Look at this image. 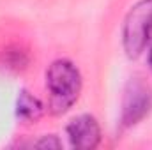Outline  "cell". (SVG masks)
Segmentation results:
<instances>
[{"label":"cell","mask_w":152,"mask_h":150,"mask_svg":"<svg viewBox=\"0 0 152 150\" xmlns=\"http://www.w3.org/2000/svg\"><path fill=\"white\" fill-rule=\"evenodd\" d=\"M152 110V88L149 83L136 78L131 79L124 92L120 124L124 127H131L138 124Z\"/></svg>","instance_id":"3"},{"label":"cell","mask_w":152,"mask_h":150,"mask_svg":"<svg viewBox=\"0 0 152 150\" xmlns=\"http://www.w3.org/2000/svg\"><path fill=\"white\" fill-rule=\"evenodd\" d=\"M152 41V0L134 4L122 25V46L129 58H138Z\"/></svg>","instance_id":"2"},{"label":"cell","mask_w":152,"mask_h":150,"mask_svg":"<svg viewBox=\"0 0 152 150\" xmlns=\"http://www.w3.org/2000/svg\"><path fill=\"white\" fill-rule=\"evenodd\" d=\"M149 66H151V69H152V48H151V51H149Z\"/></svg>","instance_id":"7"},{"label":"cell","mask_w":152,"mask_h":150,"mask_svg":"<svg viewBox=\"0 0 152 150\" xmlns=\"http://www.w3.org/2000/svg\"><path fill=\"white\" fill-rule=\"evenodd\" d=\"M44 113V106L30 92L21 90L16 101V117L25 122H34Z\"/></svg>","instance_id":"5"},{"label":"cell","mask_w":152,"mask_h":150,"mask_svg":"<svg viewBox=\"0 0 152 150\" xmlns=\"http://www.w3.org/2000/svg\"><path fill=\"white\" fill-rule=\"evenodd\" d=\"M32 147H37V149H60L62 147V141L57 136L50 134V136H42L39 141H34Z\"/></svg>","instance_id":"6"},{"label":"cell","mask_w":152,"mask_h":150,"mask_svg":"<svg viewBox=\"0 0 152 150\" xmlns=\"http://www.w3.org/2000/svg\"><path fill=\"white\" fill-rule=\"evenodd\" d=\"M69 143L73 149L90 150L101 143V127L92 115H80L73 118L66 127Z\"/></svg>","instance_id":"4"},{"label":"cell","mask_w":152,"mask_h":150,"mask_svg":"<svg viewBox=\"0 0 152 150\" xmlns=\"http://www.w3.org/2000/svg\"><path fill=\"white\" fill-rule=\"evenodd\" d=\"M46 88L50 94V111L64 115L76 104L81 94L80 69L67 58H57L46 71Z\"/></svg>","instance_id":"1"}]
</instances>
